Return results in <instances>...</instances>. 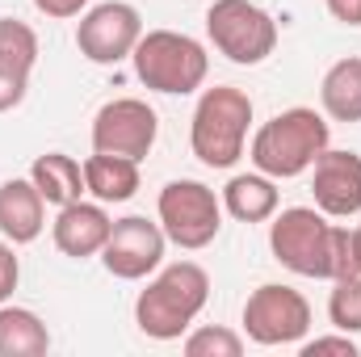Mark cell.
Instances as JSON below:
<instances>
[{
    "mask_svg": "<svg viewBox=\"0 0 361 357\" xmlns=\"http://www.w3.org/2000/svg\"><path fill=\"white\" fill-rule=\"evenodd\" d=\"M156 214H160V227H164L169 244H177L185 253H197V248L214 244V236L223 231V198L210 185L189 177L169 181L160 189Z\"/></svg>",
    "mask_w": 361,
    "mask_h": 357,
    "instance_id": "cell-7",
    "label": "cell"
},
{
    "mask_svg": "<svg viewBox=\"0 0 361 357\" xmlns=\"http://www.w3.org/2000/svg\"><path fill=\"white\" fill-rule=\"evenodd\" d=\"M319 353L357 357V341H353L349 332H341V337H315V341H307V345H302V357H319Z\"/></svg>",
    "mask_w": 361,
    "mask_h": 357,
    "instance_id": "cell-24",
    "label": "cell"
},
{
    "mask_svg": "<svg viewBox=\"0 0 361 357\" xmlns=\"http://www.w3.org/2000/svg\"><path fill=\"white\" fill-rule=\"evenodd\" d=\"M353 261H357V273H361V223L353 227Z\"/></svg>",
    "mask_w": 361,
    "mask_h": 357,
    "instance_id": "cell-28",
    "label": "cell"
},
{
    "mask_svg": "<svg viewBox=\"0 0 361 357\" xmlns=\"http://www.w3.org/2000/svg\"><path fill=\"white\" fill-rule=\"evenodd\" d=\"M51 349L47 324L30 307L0 303V357H42Z\"/></svg>",
    "mask_w": 361,
    "mask_h": 357,
    "instance_id": "cell-19",
    "label": "cell"
},
{
    "mask_svg": "<svg viewBox=\"0 0 361 357\" xmlns=\"http://www.w3.org/2000/svg\"><path fill=\"white\" fill-rule=\"evenodd\" d=\"M311 193L328 219H349L361 210V156L328 147L311 164Z\"/></svg>",
    "mask_w": 361,
    "mask_h": 357,
    "instance_id": "cell-12",
    "label": "cell"
},
{
    "mask_svg": "<svg viewBox=\"0 0 361 357\" xmlns=\"http://www.w3.org/2000/svg\"><path fill=\"white\" fill-rule=\"evenodd\" d=\"M47 227V198L30 177H13L0 185V236L8 244H34Z\"/></svg>",
    "mask_w": 361,
    "mask_h": 357,
    "instance_id": "cell-14",
    "label": "cell"
},
{
    "mask_svg": "<svg viewBox=\"0 0 361 357\" xmlns=\"http://www.w3.org/2000/svg\"><path fill=\"white\" fill-rule=\"evenodd\" d=\"M30 181L38 185V193L47 198V206H68L76 198H85V164L72 160L68 152H47L30 164Z\"/></svg>",
    "mask_w": 361,
    "mask_h": 357,
    "instance_id": "cell-17",
    "label": "cell"
},
{
    "mask_svg": "<svg viewBox=\"0 0 361 357\" xmlns=\"http://www.w3.org/2000/svg\"><path fill=\"white\" fill-rule=\"evenodd\" d=\"M130 59H135V76L152 92H164V97L197 92L210 72L206 47L189 34H177V30H143Z\"/></svg>",
    "mask_w": 361,
    "mask_h": 357,
    "instance_id": "cell-5",
    "label": "cell"
},
{
    "mask_svg": "<svg viewBox=\"0 0 361 357\" xmlns=\"http://www.w3.org/2000/svg\"><path fill=\"white\" fill-rule=\"evenodd\" d=\"M156 135H160V118L139 97H114L92 118V152H105V156L147 160L156 147Z\"/></svg>",
    "mask_w": 361,
    "mask_h": 357,
    "instance_id": "cell-9",
    "label": "cell"
},
{
    "mask_svg": "<svg viewBox=\"0 0 361 357\" xmlns=\"http://www.w3.org/2000/svg\"><path fill=\"white\" fill-rule=\"evenodd\" d=\"M328 320L336 332H361V273H345L332 282V298H328Z\"/></svg>",
    "mask_w": 361,
    "mask_h": 357,
    "instance_id": "cell-21",
    "label": "cell"
},
{
    "mask_svg": "<svg viewBox=\"0 0 361 357\" xmlns=\"http://www.w3.org/2000/svg\"><path fill=\"white\" fill-rule=\"evenodd\" d=\"M206 298H210V273L197 261L164 265L147 282V290H139L135 324L152 341H180L189 332V324L202 315Z\"/></svg>",
    "mask_w": 361,
    "mask_h": 357,
    "instance_id": "cell-3",
    "label": "cell"
},
{
    "mask_svg": "<svg viewBox=\"0 0 361 357\" xmlns=\"http://www.w3.org/2000/svg\"><path fill=\"white\" fill-rule=\"evenodd\" d=\"M341 25H361V0H324Z\"/></svg>",
    "mask_w": 361,
    "mask_h": 357,
    "instance_id": "cell-27",
    "label": "cell"
},
{
    "mask_svg": "<svg viewBox=\"0 0 361 357\" xmlns=\"http://www.w3.org/2000/svg\"><path fill=\"white\" fill-rule=\"evenodd\" d=\"M180 349H185V357H240L244 353V337L223 328V324H206V328L185 332Z\"/></svg>",
    "mask_w": 361,
    "mask_h": 357,
    "instance_id": "cell-22",
    "label": "cell"
},
{
    "mask_svg": "<svg viewBox=\"0 0 361 357\" xmlns=\"http://www.w3.org/2000/svg\"><path fill=\"white\" fill-rule=\"evenodd\" d=\"M206 34L240 68H257L277 51V21L252 0H214L206 8Z\"/></svg>",
    "mask_w": 361,
    "mask_h": 357,
    "instance_id": "cell-6",
    "label": "cell"
},
{
    "mask_svg": "<svg viewBox=\"0 0 361 357\" xmlns=\"http://www.w3.org/2000/svg\"><path fill=\"white\" fill-rule=\"evenodd\" d=\"M277 185L265 173H240L223 189V214H231L235 223H265L277 214Z\"/></svg>",
    "mask_w": 361,
    "mask_h": 357,
    "instance_id": "cell-16",
    "label": "cell"
},
{
    "mask_svg": "<svg viewBox=\"0 0 361 357\" xmlns=\"http://www.w3.org/2000/svg\"><path fill=\"white\" fill-rule=\"evenodd\" d=\"M34 8L55 17V21H68V17H80L89 8V0H34Z\"/></svg>",
    "mask_w": 361,
    "mask_h": 357,
    "instance_id": "cell-26",
    "label": "cell"
},
{
    "mask_svg": "<svg viewBox=\"0 0 361 357\" xmlns=\"http://www.w3.org/2000/svg\"><path fill=\"white\" fill-rule=\"evenodd\" d=\"M109 227H114V219H109L105 202H85V198H76V202L59 206V214H55V223H51V236H55V248H59L63 257L89 261V257H101V248H105V240H109Z\"/></svg>",
    "mask_w": 361,
    "mask_h": 357,
    "instance_id": "cell-13",
    "label": "cell"
},
{
    "mask_svg": "<svg viewBox=\"0 0 361 357\" xmlns=\"http://www.w3.org/2000/svg\"><path fill=\"white\" fill-rule=\"evenodd\" d=\"M85 193H92V198L105 202V206L130 202V198L139 193V160L92 152L89 160H85Z\"/></svg>",
    "mask_w": 361,
    "mask_h": 357,
    "instance_id": "cell-15",
    "label": "cell"
},
{
    "mask_svg": "<svg viewBox=\"0 0 361 357\" xmlns=\"http://www.w3.org/2000/svg\"><path fill=\"white\" fill-rule=\"evenodd\" d=\"M244 332L252 345H298L311 332V303L302 290L281 286V282H265L248 294L244 303Z\"/></svg>",
    "mask_w": 361,
    "mask_h": 357,
    "instance_id": "cell-8",
    "label": "cell"
},
{
    "mask_svg": "<svg viewBox=\"0 0 361 357\" xmlns=\"http://www.w3.org/2000/svg\"><path fill=\"white\" fill-rule=\"evenodd\" d=\"M332 147V126L324 114L307 109V105H294V109H281L273 114L269 122L252 135L248 143V160L257 173H265L273 181H290L311 173V164Z\"/></svg>",
    "mask_w": 361,
    "mask_h": 357,
    "instance_id": "cell-2",
    "label": "cell"
},
{
    "mask_svg": "<svg viewBox=\"0 0 361 357\" xmlns=\"http://www.w3.org/2000/svg\"><path fill=\"white\" fill-rule=\"evenodd\" d=\"M25 89H30V72H13V68H0V114L17 109L25 101Z\"/></svg>",
    "mask_w": 361,
    "mask_h": 357,
    "instance_id": "cell-23",
    "label": "cell"
},
{
    "mask_svg": "<svg viewBox=\"0 0 361 357\" xmlns=\"http://www.w3.org/2000/svg\"><path fill=\"white\" fill-rule=\"evenodd\" d=\"M139 38H143V17H139V8L126 4V0H105V4H97V8H89V13L80 17V25H76V47H80V55H85L89 63H101V68H114V63L130 59L135 47H139Z\"/></svg>",
    "mask_w": 361,
    "mask_h": 357,
    "instance_id": "cell-10",
    "label": "cell"
},
{
    "mask_svg": "<svg viewBox=\"0 0 361 357\" xmlns=\"http://www.w3.org/2000/svg\"><path fill=\"white\" fill-rule=\"evenodd\" d=\"M34 63H38V34L17 17H0V68L34 72Z\"/></svg>",
    "mask_w": 361,
    "mask_h": 357,
    "instance_id": "cell-20",
    "label": "cell"
},
{
    "mask_svg": "<svg viewBox=\"0 0 361 357\" xmlns=\"http://www.w3.org/2000/svg\"><path fill=\"white\" fill-rule=\"evenodd\" d=\"M17 282H21V265H17V257H13V244L0 240V303L13 298Z\"/></svg>",
    "mask_w": 361,
    "mask_h": 357,
    "instance_id": "cell-25",
    "label": "cell"
},
{
    "mask_svg": "<svg viewBox=\"0 0 361 357\" xmlns=\"http://www.w3.org/2000/svg\"><path fill=\"white\" fill-rule=\"evenodd\" d=\"M269 248H273V261L286 265L290 273H298V277L336 282L345 273H357L353 231L328 223V214L319 206H290V210L273 214Z\"/></svg>",
    "mask_w": 361,
    "mask_h": 357,
    "instance_id": "cell-1",
    "label": "cell"
},
{
    "mask_svg": "<svg viewBox=\"0 0 361 357\" xmlns=\"http://www.w3.org/2000/svg\"><path fill=\"white\" fill-rule=\"evenodd\" d=\"M164 248H169V236L160 223H152L143 214H126V219H114L109 240L101 248V265L118 282H143L147 273L160 269Z\"/></svg>",
    "mask_w": 361,
    "mask_h": 357,
    "instance_id": "cell-11",
    "label": "cell"
},
{
    "mask_svg": "<svg viewBox=\"0 0 361 357\" xmlns=\"http://www.w3.org/2000/svg\"><path fill=\"white\" fill-rule=\"evenodd\" d=\"M248 126H252V97L235 85H214L193 105L189 147L206 169H231L244 156Z\"/></svg>",
    "mask_w": 361,
    "mask_h": 357,
    "instance_id": "cell-4",
    "label": "cell"
},
{
    "mask_svg": "<svg viewBox=\"0 0 361 357\" xmlns=\"http://www.w3.org/2000/svg\"><path fill=\"white\" fill-rule=\"evenodd\" d=\"M319 105L332 122H361V55L336 59L324 72Z\"/></svg>",
    "mask_w": 361,
    "mask_h": 357,
    "instance_id": "cell-18",
    "label": "cell"
}]
</instances>
